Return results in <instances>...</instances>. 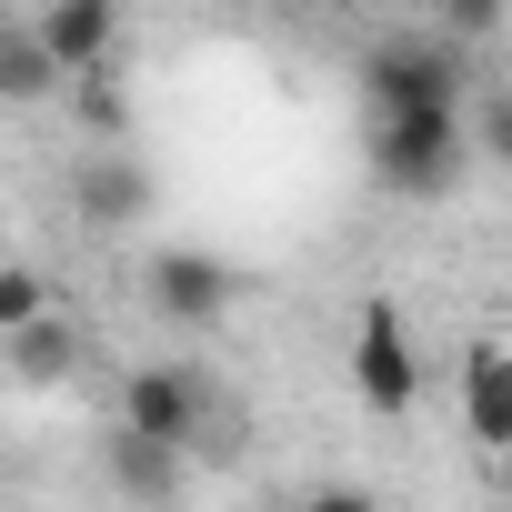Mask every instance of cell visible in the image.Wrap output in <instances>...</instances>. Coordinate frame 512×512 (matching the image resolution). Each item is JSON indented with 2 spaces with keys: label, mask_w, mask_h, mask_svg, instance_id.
<instances>
[{
  "label": "cell",
  "mask_w": 512,
  "mask_h": 512,
  "mask_svg": "<svg viewBox=\"0 0 512 512\" xmlns=\"http://www.w3.org/2000/svg\"><path fill=\"white\" fill-rule=\"evenodd\" d=\"M41 91H61V71L31 51V31L11 41V51H0V101H41Z\"/></svg>",
  "instance_id": "obj_13"
},
{
  "label": "cell",
  "mask_w": 512,
  "mask_h": 512,
  "mask_svg": "<svg viewBox=\"0 0 512 512\" xmlns=\"http://www.w3.org/2000/svg\"><path fill=\"white\" fill-rule=\"evenodd\" d=\"M111 482L131 492V502H171L181 482H191V452H161V442H141V432H111Z\"/></svg>",
  "instance_id": "obj_9"
},
{
  "label": "cell",
  "mask_w": 512,
  "mask_h": 512,
  "mask_svg": "<svg viewBox=\"0 0 512 512\" xmlns=\"http://www.w3.org/2000/svg\"><path fill=\"white\" fill-rule=\"evenodd\" d=\"M11 372L31 382V392H51V382H71L81 372V332L51 312V322H31V332H11Z\"/></svg>",
  "instance_id": "obj_10"
},
{
  "label": "cell",
  "mask_w": 512,
  "mask_h": 512,
  "mask_svg": "<svg viewBox=\"0 0 512 512\" xmlns=\"http://www.w3.org/2000/svg\"><path fill=\"white\" fill-rule=\"evenodd\" d=\"M151 302H161V322H221L231 302H241V272L221 262V251H201V241H171V251H151Z\"/></svg>",
  "instance_id": "obj_5"
},
{
  "label": "cell",
  "mask_w": 512,
  "mask_h": 512,
  "mask_svg": "<svg viewBox=\"0 0 512 512\" xmlns=\"http://www.w3.org/2000/svg\"><path fill=\"white\" fill-rule=\"evenodd\" d=\"M362 101L372 121H402V111H462L472 81H462V51L442 31H392L362 51Z\"/></svg>",
  "instance_id": "obj_1"
},
{
  "label": "cell",
  "mask_w": 512,
  "mask_h": 512,
  "mask_svg": "<svg viewBox=\"0 0 512 512\" xmlns=\"http://www.w3.org/2000/svg\"><path fill=\"white\" fill-rule=\"evenodd\" d=\"M31 51H41L61 81L111 71V61H121V11H111V0H51V11L31 21Z\"/></svg>",
  "instance_id": "obj_6"
},
{
  "label": "cell",
  "mask_w": 512,
  "mask_h": 512,
  "mask_svg": "<svg viewBox=\"0 0 512 512\" xmlns=\"http://www.w3.org/2000/svg\"><path fill=\"white\" fill-rule=\"evenodd\" d=\"M462 422H472L482 452L512 442V352H502V342H472V352H462Z\"/></svg>",
  "instance_id": "obj_7"
},
{
  "label": "cell",
  "mask_w": 512,
  "mask_h": 512,
  "mask_svg": "<svg viewBox=\"0 0 512 512\" xmlns=\"http://www.w3.org/2000/svg\"><path fill=\"white\" fill-rule=\"evenodd\" d=\"M71 111H81L91 141H121V131H131V91H121L111 71H81V81H71Z\"/></svg>",
  "instance_id": "obj_11"
},
{
  "label": "cell",
  "mask_w": 512,
  "mask_h": 512,
  "mask_svg": "<svg viewBox=\"0 0 512 512\" xmlns=\"http://www.w3.org/2000/svg\"><path fill=\"white\" fill-rule=\"evenodd\" d=\"M11 41H21V21H0V51H11Z\"/></svg>",
  "instance_id": "obj_16"
},
{
  "label": "cell",
  "mask_w": 512,
  "mask_h": 512,
  "mask_svg": "<svg viewBox=\"0 0 512 512\" xmlns=\"http://www.w3.org/2000/svg\"><path fill=\"white\" fill-rule=\"evenodd\" d=\"M302 512H382V502H372L362 482H312V492H302Z\"/></svg>",
  "instance_id": "obj_14"
},
{
  "label": "cell",
  "mask_w": 512,
  "mask_h": 512,
  "mask_svg": "<svg viewBox=\"0 0 512 512\" xmlns=\"http://www.w3.org/2000/svg\"><path fill=\"white\" fill-rule=\"evenodd\" d=\"M201 422H211V382L191 362H141L121 382V412H111V432H141L161 452H201Z\"/></svg>",
  "instance_id": "obj_3"
},
{
  "label": "cell",
  "mask_w": 512,
  "mask_h": 512,
  "mask_svg": "<svg viewBox=\"0 0 512 512\" xmlns=\"http://www.w3.org/2000/svg\"><path fill=\"white\" fill-rule=\"evenodd\" d=\"M412 392H422V362H412L402 312H392V302H362V312H352V402L382 412V422H402Z\"/></svg>",
  "instance_id": "obj_4"
},
{
  "label": "cell",
  "mask_w": 512,
  "mask_h": 512,
  "mask_svg": "<svg viewBox=\"0 0 512 512\" xmlns=\"http://www.w3.org/2000/svg\"><path fill=\"white\" fill-rule=\"evenodd\" d=\"M31 322H51V282H41L31 262H0V342L31 332Z\"/></svg>",
  "instance_id": "obj_12"
},
{
  "label": "cell",
  "mask_w": 512,
  "mask_h": 512,
  "mask_svg": "<svg viewBox=\"0 0 512 512\" xmlns=\"http://www.w3.org/2000/svg\"><path fill=\"white\" fill-rule=\"evenodd\" d=\"M462 161H472L462 111H402V121H372V181H382V191H402V201L452 191V181H462Z\"/></svg>",
  "instance_id": "obj_2"
},
{
  "label": "cell",
  "mask_w": 512,
  "mask_h": 512,
  "mask_svg": "<svg viewBox=\"0 0 512 512\" xmlns=\"http://www.w3.org/2000/svg\"><path fill=\"white\" fill-rule=\"evenodd\" d=\"M482 151H512V91H482Z\"/></svg>",
  "instance_id": "obj_15"
},
{
  "label": "cell",
  "mask_w": 512,
  "mask_h": 512,
  "mask_svg": "<svg viewBox=\"0 0 512 512\" xmlns=\"http://www.w3.org/2000/svg\"><path fill=\"white\" fill-rule=\"evenodd\" d=\"M81 221H101V231L151 221V171H141V161H121V151H101V161L81 171Z\"/></svg>",
  "instance_id": "obj_8"
}]
</instances>
